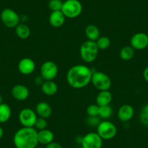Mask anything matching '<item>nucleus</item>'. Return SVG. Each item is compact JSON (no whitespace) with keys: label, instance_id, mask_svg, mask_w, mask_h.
Wrapping results in <instances>:
<instances>
[{"label":"nucleus","instance_id":"obj_1","mask_svg":"<svg viewBox=\"0 0 148 148\" xmlns=\"http://www.w3.org/2000/svg\"><path fill=\"white\" fill-rule=\"evenodd\" d=\"M92 73V71L87 65H75L70 68L67 72V82L73 89H83L91 83Z\"/></svg>","mask_w":148,"mask_h":148},{"label":"nucleus","instance_id":"obj_2","mask_svg":"<svg viewBox=\"0 0 148 148\" xmlns=\"http://www.w3.org/2000/svg\"><path fill=\"white\" fill-rule=\"evenodd\" d=\"M13 143L16 148H36L39 144L38 131L34 127H22L13 136Z\"/></svg>","mask_w":148,"mask_h":148},{"label":"nucleus","instance_id":"obj_3","mask_svg":"<svg viewBox=\"0 0 148 148\" xmlns=\"http://www.w3.org/2000/svg\"><path fill=\"white\" fill-rule=\"evenodd\" d=\"M99 50L96 42L86 40L81 45L79 52L82 60L86 63H90L97 59Z\"/></svg>","mask_w":148,"mask_h":148},{"label":"nucleus","instance_id":"obj_4","mask_svg":"<svg viewBox=\"0 0 148 148\" xmlns=\"http://www.w3.org/2000/svg\"><path fill=\"white\" fill-rule=\"evenodd\" d=\"M83 7L79 0H66L63 2L62 12L66 18L73 19L78 18L82 14Z\"/></svg>","mask_w":148,"mask_h":148},{"label":"nucleus","instance_id":"obj_5","mask_svg":"<svg viewBox=\"0 0 148 148\" xmlns=\"http://www.w3.org/2000/svg\"><path fill=\"white\" fill-rule=\"evenodd\" d=\"M97 133L102 140H110L116 136L117 128L114 123L109 121H102L97 126Z\"/></svg>","mask_w":148,"mask_h":148},{"label":"nucleus","instance_id":"obj_6","mask_svg":"<svg viewBox=\"0 0 148 148\" xmlns=\"http://www.w3.org/2000/svg\"><path fill=\"white\" fill-rule=\"evenodd\" d=\"M91 82L93 86L99 91L109 90L112 86L110 78L102 71L93 72Z\"/></svg>","mask_w":148,"mask_h":148},{"label":"nucleus","instance_id":"obj_7","mask_svg":"<svg viewBox=\"0 0 148 148\" xmlns=\"http://www.w3.org/2000/svg\"><path fill=\"white\" fill-rule=\"evenodd\" d=\"M0 18L2 23L10 28H15L21 21L19 15L15 10L10 8L4 9L1 12Z\"/></svg>","mask_w":148,"mask_h":148},{"label":"nucleus","instance_id":"obj_8","mask_svg":"<svg viewBox=\"0 0 148 148\" xmlns=\"http://www.w3.org/2000/svg\"><path fill=\"white\" fill-rule=\"evenodd\" d=\"M37 118L36 111L29 108L22 109L18 115V120L23 127H34Z\"/></svg>","mask_w":148,"mask_h":148},{"label":"nucleus","instance_id":"obj_9","mask_svg":"<svg viewBox=\"0 0 148 148\" xmlns=\"http://www.w3.org/2000/svg\"><path fill=\"white\" fill-rule=\"evenodd\" d=\"M58 74V66L53 61H45L40 68V76L45 81H53Z\"/></svg>","mask_w":148,"mask_h":148},{"label":"nucleus","instance_id":"obj_10","mask_svg":"<svg viewBox=\"0 0 148 148\" xmlns=\"http://www.w3.org/2000/svg\"><path fill=\"white\" fill-rule=\"evenodd\" d=\"M82 148H102V139L97 132H89L82 138Z\"/></svg>","mask_w":148,"mask_h":148},{"label":"nucleus","instance_id":"obj_11","mask_svg":"<svg viewBox=\"0 0 148 148\" xmlns=\"http://www.w3.org/2000/svg\"><path fill=\"white\" fill-rule=\"evenodd\" d=\"M130 46L135 50H142L148 47V35L144 32L136 33L130 39Z\"/></svg>","mask_w":148,"mask_h":148},{"label":"nucleus","instance_id":"obj_12","mask_svg":"<svg viewBox=\"0 0 148 148\" xmlns=\"http://www.w3.org/2000/svg\"><path fill=\"white\" fill-rule=\"evenodd\" d=\"M19 72L23 75H30L36 69V63L31 58H24L19 61L18 65Z\"/></svg>","mask_w":148,"mask_h":148},{"label":"nucleus","instance_id":"obj_13","mask_svg":"<svg viewBox=\"0 0 148 148\" xmlns=\"http://www.w3.org/2000/svg\"><path fill=\"white\" fill-rule=\"evenodd\" d=\"M134 116V109L132 105L125 104L119 108L117 113L118 119L121 122H128Z\"/></svg>","mask_w":148,"mask_h":148},{"label":"nucleus","instance_id":"obj_14","mask_svg":"<svg viewBox=\"0 0 148 148\" xmlns=\"http://www.w3.org/2000/svg\"><path fill=\"white\" fill-rule=\"evenodd\" d=\"M12 97L18 101H24L29 97V89L23 84H16L11 90Z\"/></svg>","mask_w":148,"mask_h":148},{"label":"nucleus","instance_id":"obj_15","mask_svg":"<svg viewBox=\"0 0 148 148\" xmlns=\"http://www.w3.org/2000/svg\"><path fill=\"white\" fill-rule=\"evenodd\" d=\"M35 111L39 117L46 119L50 117L52 113V107L47 102H39L37 103Z\"/></svg>","mask_w":148,"mask_h":148},{"label":"nucleus","instance_id":"obj_16","mask_svg":"<svg viewBox=\"0 0 148 148\" xmlns=\"http://www.w3.org/2000/svg\"><path fill=\"white\" fill-rule=\"evenodd\" d=\"M65 18L62 11H55L49 15V23L53 28H60L65 23Z\"/></svg>","mask_w":148,"mask_h":148},{"label":"nucleus","instance_id":"obj_17","mask_svg":"<svg viewBox=\"0 0 148 148\" xmlns=\"http://www.w3.org/2000/svg\"><path fill=\"white\" fill-rule=\"evenodd\" d=\"M55 135L53 132L47 129L38 131V142L42 145H47L54 141Z\"/></svg>","mask_w":148,"mask_h":148},{"label":"nucleus","instance_id":"obj_18","mask_svg":"<svg viewBox=\"0 0 148 148\" xmlns=\"http://www.w3.org/2000/svg\"><path fill=\"white\" fill-rule=\"evenodd\" d=\"M113 99V95L109 90L99 91L96 97V104L99 107L109 105Z\"/></svg>","mask_w":148,"mask_h":148},{"label":"nucleus","instance_id":"obj_19","mask_svg":"<svg viewBox=\"0 0 148 148\" xmlns=\"http://www.w3.org/2000/svg\"><path fill=\"white\" fill-rule=\"evenodd\" d=\"M41 89L47 96H53L58 92V86L54 81H45L41 86Z\"/></svg>","mask_w":148,"mask_h":148},{"label":"nucleus","instance_id":"obj_20","mask_svg":"<svg viewBox=\"0 0 148 148\" xmlns=\"http://www.w3.org/2000/svg\"><path fill=\"white\" fill-rule=\"evenodd\" d=\"M84 33L87 40L92 41V42H96L100 36V31L99 28L97 25L92 24L88 25L86 27Z\"/></svg>","mask_w":148,"mask_h":148},{"label":"nucleus","instance_id":"obj_21","mask_svg":"<svg viewBox=\"0 0 148 148\" xmlns=\"http://www.w3.org/2000/svg\"><path fill=\"white\" fill-rule=\"evenodd\" d=\"M12 115L11 108L8 104H0V123H5L10 120Z\"/></svg>","mask_w":148,"mask_h":148},{"label":"nucleus","instance_id":"obj_22","mask_svg":"<svg viewBox=\"0 0 148 148\" xmlns=\"http://www.w3.org/2000/svg\"><path fill=\"white\" fill-rule=\"evenodd\" d=\"M15 34L20 39H26L31 35V30L28 25L22 23L15 27Z\"/></svg>","mask_w":148,"mask_h":148},{"label":"nucleus","instance_id":"obj_23","mask_svg":"<svg viewBox=\"0 0 148 148\" xmlns=\"http://www.w3.org/2000/svg\"><path fill=\"white\" fill-rule=\"evenodd\" d=\"M135 55V49L131 46H125L120 50L121 59L124 61H129L134 58Z\"/></svg>","mask_w":148,"mask_h":148},{"label":"nucleus","instance_id":"obj_24","mask_svg":"<svg viewBox=\"0 0 148 148\" xmlns=\"http://www.w3.org/2000/svg\"><path fill=\"white\" fill-rule=\"evenodd\" d=\"M112 115H113V108L110 105L99 107V117L100 119L107 120L109 118H110Z\"/></svg>","mask_w":148,"mask_h":148},{"label":"nucleus","instance_id":"obj_25","mask_svg":"<svg viewBox=\"0 0 148 148\" xmlns=\"http://www.w3.org/2000/svg\"><path fill=\"white\" fill-rule=\"evenodd\" d=\"M95 42H96L98 49H101V50L107 49L110 46V39L108 36H99V39Z\"/></svg>","mask_w":148,"mask_h":148},{"label":"nucleus","instance_id":"obj_26","mask_svg":"<svg viewBox=\"0 0 148 148\" xmlns=\"http://www.w3.org/2000/svg\"><path fill=\"white\" fill-rule=\"evenodd\" d=\"M139 121L143 126L148 127V103L142 107L139 113Z\"/></svg>","mask_w":148,"mask_h":148},{"label":"nucleus","instance_id":"obj_27","mask_svg":"<svg viewBox=\"0 0 148 148\" xmlns=\"http://www.w3.org/2000/svg\"><path fill=\"white\" fill-rule=\"evenodd\" d=\"M86 113L89 117H99V106L97 104L89 105L86 108Z\"/></svg>","mask_w":148,"mask_h":148},{"label":"nucleus","instance_id":"obj_28","mask_svg":"<svg viewBox=\"0 0 148 148\" xmlns=\"http://www.w3.org/2000/svg\"><path fill=\"white\" fill-rule=\"evenodd\" d=\"M63 2L62 0H49L48 7L52 12L55 11H61Z\"/></svg>","mask_w":148,"mask_h":148},{"label":"nucleus","instance_id":"obj_29","mask_svg":"<svg viewBox=\"0 0 148 148\" xmlns=\"http://www.w3.org/2000/svg\"><path fill=\"white\" fill-rule=\"evenodd\" d=\"M48 123L46 119H44V118L38 117L37 118V120L36 121L35 125H34V127L36 130L41 131L43 130V129H45L47 128Z\"/></svg>","mask_w":148,"mask_h":148},{"label":"nucleus","instance_id":"obj_30","mask_svg":"<svg viewBox=\"0 0 148 148\" xmlns=\"http://www.w3.org/2000/svg\"><path fill=\"white\" fill-rule=\"evenodd\" d=\"M88 122L91 126H97V125L99 124L100 121H99V119L98 117H89Z\"/></svg>","mask_w":148,"mask_h":148},{"label":"nucleus","instance_id":"obj_31","mask_svg":"<svg viewBox=\"0 0 148 148\" xmlns=\"http://www.w3.org/2000/svg\"><path fill=\"white\" fill-rule=\"evenodd\" d=\"M45 148H62V146L60 145V144L58 143V142H52L51 143L48 144V145H46Z\"/></svg>","mask_w":148,"mask_h":148},{"label":"nucleus","instance_id":"obj_32","mask_svg":"<svg viewBox=\"0 0 148 148\" xmlns=\"http://www.w3.org/2000/svg\"><path fill=\"white\" fill-rule=\"evenodd\" d=\"M44 82H45V80H44V79L41 76H36L35 80H34V83H35V84H36L37 86H42V84L44 83Z\"/></svg>","mask_w":148,"mask_h":148},{"label":"nucleus","instance_id":"obj_33","mask_svg":"<svg viewBox=\"0 0 148 148\" xmlns=\"http://www.w3.org/2000/svg\"><path fill=\"white\" fill-rule=\"evenodd\" d=\"M143 78L145 80V82H147L148 83V66H147L146 68L144 69Z\"/></svg>","mask_w":148,"mask_h":148},{"label":"nucleus","instance_id":"obj_34","mask_svg":"<svg viewBox=\"0 0 148 148\" xmlns=\"http://www.w3.org/2000/svg\"><path fill=\"white\" fill-rule=\"evenodd\" d=\"M4 136V130L1 126H0V139H2Z\"/></svg>","mask_w":148,"mask_h":148},{"label":"nucleus","instance_id":"obj_35","mask_svg":"<svg viewBox=\"0 0 148 148\" xmlns=\"http://www.w3.org/2000/svg\"><path fill=\"white\" fill-rule=\"evenodd\" d=\"M3 103V97L1 95H0V104Z\"/></svg>","mask_w":148,"mask_h":148}]
</instances>
